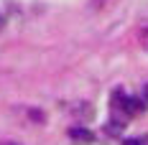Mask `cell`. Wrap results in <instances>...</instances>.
Here are the masks:
<instances>
[{
    "instance_id": "6da1fadb",
    "label": "cell",
    "mask_w": 148,
    "mask_h": 145,
    "mask_svg": "<svg viewBox=\"0 0 148 145\" xmlns=\"http://www.w3.org/2000/svg\"><path fill=\"white\" fill-rule=\"evenodd\" d=\"M69 135H72L77 143H92V140H95V135H92V132H87L84 127H72V130H69Z\"/></svg>"
},
{
    "instance_id": "7a4b0ae2",
    "label": "cell",
    "mask_w": 148,
    "mask_h": 145,
    "mask_svg": "<svg viewBox=\"0 0 148 145\" xmlns=\"http://www.w3.org/2000/svg\"><path fill=\"white\" fill-rule=\"evenodd\" d=\"M123 145H143L138 138H128V140H123Z\"/></svg>"
},
{
    "instance_id": "3957f363",
    "label": "cell",
    "mask_w": 148,
    "mask_h": 145,
    "mask_svg": "<svg viewBox=\"0 0 148 145\" xmlns=\"http://www.w3.org/2000/svg\"><path fill=\"white\" fill-rule=\"evenodd\" d=\"M105 3H107V0H92V8H102Z\"/></svg>"
},
{
    "instance_id": "277c9868",
    "label": "cell",
    "mask_w": 148,
    "mask_h": 145,
    "mask_svg": "<svg viewBox=\"0 0 148 145\" xmlns=\"http://www.w3.org/2000/svg\"><path fill=\"white\" fill-rule=\"evenodd\" d=\"M0 26H3V18H0Z\"/></svg>"
}]
</instances>
